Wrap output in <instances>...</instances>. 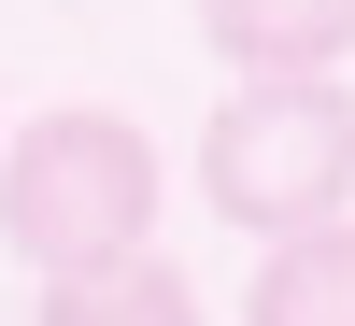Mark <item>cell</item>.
I'll use <instances>...</instances> for the list:
<instances>
[{"instance_id": "6da1fadb", "label": "cell", "mask_w": 355, "mask_h": 326, "mask_svg": "<svg viewBox=\"0 0 355 326\" xmlns=\"http://www.w3.org/2000/svg\"><path fill=\"white\" fill-rule=\"evenodd\" d=\"M157 199H171V156L114 100H57V114H28L0 142V255L43 270V284L157 255Z\"/></svg>"}, {"instance_id": "5b68a950", "label": "cell", "mask_w": 355, "mask_h": 326, "mask_svg": "<svg viewBox=\"0 0 355 326\" xmlns=\"http://www.w3.org/2000/svg\"><path fill=\"white\" fill-rule=\"evenodd\" d=\"M28 326H199V284L171 270V255H114V270L43 284V312H28Z\"/></svg>"}, {"instance_id": "3957f363", "label": "cell", "mask_w": 355, "mask_h": 326, "mask_svg": "<svg viewBox=\"0 0 355 326\" xmlns=\"http://www.w3.org/2000/svg\"><path fill=\"white\" fill-rule=\"evenodd\" d=\"M199 43L242 85H299V71L355 57V0H199Z\"/></svg>"}, {"instance_id": "7a4b0ae2", "label": "cell", "mask_w": 355, "mask_h": 326, "mask_svg": "<svg viewBox=\"0 0 355 326\" xmlns=\"http://www.w3.org/2000/svg\"><path fill=\"white\" fill-rule=\"evenodd\" d=\"M199 199L256 242H299V227H341L355 199V85L299 71V85H227L214 128H199Z\"/></svg>"}, {"instance_id": "277c9868", "label": "cell", "mask_w": 355, "mask_h": 326, "mask_svg": "<svg viewBox=\"0 0 355 326\" xmlns=\"http://www.w3.org/2000/svg\"><path fill=\"white\" fill-rule=\"evenodd\" d=\"M242 326H355V213H341V227H299V242L256 255Z\"/></svg>"}]
</instances>
